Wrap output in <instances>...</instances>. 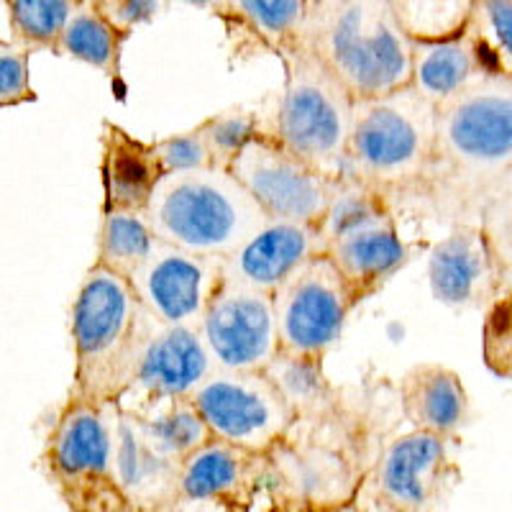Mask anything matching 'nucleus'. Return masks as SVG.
<instances>
[{
  "label": "nucleus",
  "mask_w": 512,
  "mask_h": 512,
  "mask_svg": "<svg viewBox=\"0 0 512 512\" xmlns=\"http://www.w3.org/2000/svg\"><path fill=\"white\" fill-rule=\"evenodd\" d=\"M512 195V77H487L438 105L423 203L438 221L482 223Z\"/></svg>",
  "instance_id": "obj_1"
},
{
  "label": "nucleus",
  "mask_w": 512,
  "mask_h": 512,
  "mask_svg": "<svg viewBox=\"0 0 512 512\" xmlns=\"http://www.w3.org/2000/svg\"><path fill=\"white\" fill-rule=\"evenodd\" d=\"M438 105L413 85L354 100L346 175L377 187L390 200L423 198L433 146Z\"/></svg>",
  "instance_id": "obj_2"
},
{
  "label": "nucleus",
  "mask_w": 512,
  "mask_h": 512,
  "mask_svg": "<svg viewBox=\"0 0 512 512\" xmlns=\"http://www.w3.org/2000/svg\"><path fill=\"white\" fill-rule=\"evenodd\" d=\"M300 39L356 98L410 85L413 39L402 29L390 0L310 3Z\"/></svg>",
  "instance_id": "obj_3"
},
{
  "label": "nucleus",
  "mask_w": 512,
  "mask_h": 512,
  "mask_svg": "<svg viewBox=\"0 0 512 512\" xmlns=\"http://www.w3.org/2000/svg\"><path fill=\"white\" fill-rule=\"evenodd\" d=\"M149 308L131 280L95 262L72 305L75 384L93 402H118L134 377Z\"/></svg>",
  "instance_id": "obj_4"
},
{
  "label": "nucleus",
  "mask_w": 512,
  "mask_h": 512,
  "mask_svg": "<svg viewBox=\"0 0 512 512\" xmlns=\"http://www.w3.org/2000/svg\"><path fill=\"white\" fill-rule=\"evenodd\" d=\"M144 213L157 239L221 259L269 221L244 182L223 167L162 175Z\"/></svg>",
  "instance_id": "obj_5"
},
{
  "label": "nucleus",
  "mask_w": 512,
  "mask_h": 512,
  "mask_svg": "<svg viewBox=\"0 0 512 512\" xmlns=\"http://www.w3.org/2000/svg\"><path fill=\"white\" fill-rule=\"evenodd\" d=\"M277 510L351 507L372 461H364V431L356 410L326 420H295L269 451Z\"/></svg>",
  "instance_id": "obj_6"
},
{
  "label": "nucleus",
  "mask_w": 512,
  "mask_h": 512,
  "mask_svg": "<svg viewBox=\"0 0 512 512\" xmlns=\"http://www.w3.org/2000/svg\"><path fill=\"white\" fill-rule=\"evenodd\" d=\"M277 59L285 67V90L272 134L323 175L344 177L356 95L300 36Z\"/></svg>",
  "instance_id": "obj_7"
},
{
  "label": "nucleus",
  "mask_w": 512,
  "mask_h": 512,
  "mask_svg": "<svg viewBox=\"0 0 512 512\" xmlns=\"http://www.w3.org/2000/svg\"><path fill=\"white\" fill-rule=\"evenodd\" d=\"M113 413L116 402H93L72 392L49 431L41 464L70 510H131L116 479Z\"/></svg>",
  "instance_id": "obj_8"
},
{
  "label": "nucleus",
  "mask_w": 512,
  "mask_h": 512,
  "mask_svg": "<svg viewBox=\"0 0 512 512\" xmlns=\"http://www.w3.org/2000/svg\"><path fill=\"white\" fill-rule=\"evenodd\" d=\"M448 443L451 438L418 428L392 438L369 464L351 510L420 512L443 505L461 482Z\"/></svg>",
  "instance_id": "obj_9"
},
{
  "label": "nucleus",
  "mask_w": 512,
  "mask_h": 512,
  "mask_svg": "<svg viewBox=\"0 0 512 512\" xmlns=\"http://www.w3.org/2000/svg\"><path fill=\"white\" fill-rule=\"evenodd\" d=\"M274 297L280 351L305 356H323L338 344L346 320L356 308L344 274L326 251L310 256L282 282Z\"/></svg>",
  "instance_id": "obj_10"
},
{
  "label": "nucleus",
  "mask_w": 512,
  "mask_h": 512,
  "mask_svg": "<svg viewBox=\"0 0 512 512\" xmlns=\"http://www.w3.org/2000/svg\"><path fill=\"white\" fill-rule=\"evenodd\" d=\"M192 400L213 436L262 454H269L295 423L267 369H216L192 392Z\"/></svg>",
  "instance_id": "obj_11"
},
{
  "label": "nucleus",
  "mask_w": 512,
  "mask_h": 512,
  "mask_svg": "<svg viewBox=\"0 0 512 512\" xmlns=\"http://www.w3.org/2000/svg\"><path fill=\"white\" fill-rule=\"evenodd\" d=\"M246 190L277 221L318 226L328 208L336 180L287 149L272 131H259L228 167Z\"/></svg>",
  "instance_id": "obj_12"
},
{
  "label": "nucleus",
  "mask_w": 512,
  "mask_h": 512,
  "mask_svg": "<svg viewBox=\"0 0 512 512\" xmlns=\"http://www.w3.org/2000/svg\"><path fill=\"white\" fill-rule=\"evenodd\" d=\"M218 510H277L272 459L239 443L210 438L180 469V507Z\"/></svg>",
  "instance_id": "obj_13"
},
{
  "label": "nucleus",
  "mask_w": 512,
  "mask_h": 512,
  "mask_svg": "<svg viewBox=\"0 0 512 512\" xmlns=\"http://www.w3.org/2000/svg\"><path fill=\"white\" fill-rule=\"evenodd\" d=\"M200 333L218 369H267L282 349L272 292L231 277L223 280L205 310Z\"/></svg>",
  "instance_id": "obj_14"
},
{
  "label": "nucleus",
  "mask_w": 512,
  "mask_h": 512,
  "mask_svg": "<svg viewBox=\"0 0 512 512\" xmlns=\"http://www.w3.org/2000/svg\"><path fill=\"white\" fill-rule=\"evenodd\" d=\"M216 369L200 328L175 326L149 310L134 377L116 405L136 413L159 397H192Z\"/></svg>",
  "instance_id": "obj_15"
},
{
  "label": "nucleus",
  "mask_w": 512,
  "mask_h": 512,
  "mask_svg": "<svg viewBox=\"0 0 512 512\" xmlns=\"http://www.w3.org/2000/svg\"><path fill=\"white\" fill-rule=\"evenodd\" d=\"M226 280L221 256L195 254L157 239L152 254L131 277L141 303L175 326L200 328L208 305Z\"/></svg>",
  "instance_id": "obj_16"
},
{
  "label": "nucleus",
  "mask_w": 512,
  "mask_h": 512,
  "mask_svg": "<svg viewBox=\"0 0 512 512\" xmlns=\"http://www.w3.org/2000/svg\"><path fill=\"white\" fill-rule=\"evenodd\" d=\"M428 282L448 308L487 310L502 295V274L482 223H454L431 249Z\"/></svg>",
  "instance_id": "obj_17"
},
{
  "label": "nucleus",
  "mask_w": 512,
  "mask_h": 512,
  "mask_svg": "<svg viewBox=\"0 0 512 512\" xmlns=\"http://www.w3.org/2000/svg\"><path fill=\"white\" fill-rule=\"evenodd\" d=\"M323 251L315 223L269 218L256 233L223 259L226 277L274 292L310 256Z\"/></svg>",
  "instance_id": "obj_18"
},
{
  "label": "nucleus",
  "mask_w": 512,
  "mask_h": 512,
  "mask_svg": "<svg viewBox=\"0 0 512 512\" xmlns=\"http://www.w3.org/2000/svg\"><path fill=\"white\" fill-rule=\"evenodd\" d=\"M116 479L131 510H169L180 507L182 464L154 451L136 428L134 418L116 405Z\"/></svg>",
  "instance_id": "obj_19"
},
{
  "label": "nucleus",
  "mask_w": 512,
  "mask_h": 512,
  "mask_svg": "<svg viewBox=\"0 0 512 512\" xmlns=\"http://www.w3.org/2000/svg\"><path fill=\"white\" fill-rule=\"evenodd\" d=\"M326 254L349 282L356 305L377 295L408 262V246L400 239L395 218L338 236L326 246Z\"/></svg>",
  "instance_id": "obj_20"
},
{
  "label": "nucleus",
  "mask_w": 512,
  "mask_h": 512,
  "mask_svg": "<svg viewBox=\"0 0 512 512\" xmlns=\"http://www.w3.org/2000/svg\"><path fill=\"white\" fill-rule=\"evenodd\" d=\"M100 146L103 210H146L164 175L154 146L134 139L111 121L103 123Z\"/></svg>",
  "instance_id": "obj_21"
},
{
  "label": "nucleus",
  "mask_w": 512,
  "mask_h": 512,
  "mask_svg": "<svg viewBox=\"0 0 512 512\" xmlns=\"http://www.w3.org/2000/svg\"><path fill=\"white\" fill-rule=\"evenodd\" d=\"M400 408L418 431L456 438L469 420V395L456 372L441 364H418L400 379Z\"/></svg>",
  "instance_id": "obj_22"
},
{
  "label": "nucleus",
  "mask_w": 512,
  "mask_h": 512,
  "mask_svg": "<svg viewBox=\"0 0 512 512\" xmlns=\"http://www.w3.org/2000/svg\"><path fill=\"white\" fill-rule=\"evenodd\" d=\"M487 77L477 49L464 31L446 39H413L410 85L436 105L446 103Z\"/></svg>",
  "instance_id": "obj_23"
},
{
  "label": "nucleus",
  "mask_w": 512,
  "mask_h": 512,
  "mask_svg": "<svg viewBox=\"0 0 512 512\" xmlns=\"http://www.w3.org/2000/svg\"><path fill=\"white\" fill-rule=\"evenodd\" d=\"M213 16L221 18L233 47L277 57L303 31L308 0H223Z\"/></svg>",
  "instance_id": "obj_24"
},
{
  "label": "nucleus",
  "mask_w": 512,
  "mask_h": 512,
  "mask_svg": "<svg viewBox=\"0 0 512 512\" xmlns=\"http://www.w3.org/2000/svg\"><path fill=\"white\" fill-rule=\"evenodd\" d=\"M295 420H326L349 408L344 392L328 379L323 356L280 351L267 367Z\"/></svg>",
  "instance_id": "obj_25"
},
{
  "label": "nucleus",
  "mask_w": 512,
  "mask_h": 512,
  "mask_svg": "<svg viewBox=\"0 0 512 512\" xmlns=\"http://www.w3.org/2000/svg\"><path fill=\"white\" fill-rule=\"evenodd\" d=\"M128 415L134 418L144 441L177 464L213 438L192 397H159Z\"/></svg>",
  "instance_id": "obj_26"
},
{
  "label": "nucleus",
  "mask_w": 512,
  "mask_h": 512,
  "mask_svg": "<svg viewBox=\"0 0 512 512\" xmlns=\"http://www.w3.org/2000/svg\"><path fill=\"white\" fill-rule=\"evenodd\" d=\"M126 39L128 36L118 31L98 8L80 0L67 26H64L57 54L90 64L98 72H103L105 77H118L121 75Z\"/></svg>",
  "instance_id": "obj_27"
},
{
  "label": "nucleus",
  "mask_w": 512,
  "mask_h": 512,
  "mask_svg": "<svg viewBox=\"0 0 512 512\" xmlns=\"http://www.w3.org/2000/svg\"><path fill=\"white\" fill-rule=\"evenodd\" d=\"M390 218H395L392 200L382 195L377 187L367 185L354 175L338 177L326 213L318 223L323 251L338 236H346V233L359 231V228L377 226V223L390 221Z\"/></svg>",
  "instance_id": "obj_28"
},
{
  "label": "nucleus",
  "mask_w": 512,
  "mask_h": 512,
  "mask_svg": "<svg viewBox=\"0 0 512 512\" xmlns=\"http://www.w3.org/2000/svg\"><path fill=\"white\" fill-rule=\"evenodd\" d=\"M157 233L144 210H103L95 262L131 280L149 259Z\"/></svg>",
  "instance_id": "obj_29"
},
{
  "label": "nucleus",
  "mask_w": 512,
  "mask_h": 512,
  "mask_svg": "<svg viewBox=\"0 0 512 512\" xmlns=\"http://www.w3.org/2000/svg\"><path fill=\"white\" fill-rule=\"evenodd\" d=\"M461 31L489 77H512V0H474Z\"/></svg>",
  "instance_id": "obj_30"
},
{
  "label": "nucleus",
  "mask_w": 512,
  "mask_h": 512,
  "mask_svg": "<svg viewBox=\"0 0 512 512\" xmlns=\"http://www.w3.org/2000/svg\"><path fill=\"white\" fill-rule=\"evenodd\" d=\"M80 0H3L13 39L34 52L57 54L62 31Z\"/></svg>",
  "instance_id": "obj_31"
},
{
  "label": "nucleus",
  "mask_w": 512,
  "mask_h": 512,
  "mask_svg": "<svg viewBox=\"0 0 512 512\" xmlns=\"http://www.w3.org/2000/svg\"><path fill=\"white\" fill-rule=\"evenodd\" d=\"M410 39H446L464 29L474 0H390Z\"/></svg>",
  "instance_id": "obj_32"
},
{
  "label": "nucleus",
  "mask_w": 512,
  "mask_h": 512,
  "mask_svg": "<svg viewBox=\"0 0 512 512\" xmlns=\"http://www.w3.org/2000/svg\"><path fill=\"white\" fill-rule=\"evenodd\" d=\"M198 128L203 131L213 167L223 169L231 167L233 159L241 154V149L262 131L254 113L244 111V108H231V111L216 113L213 118L200 123Z\"/></svg>",
  "instance_id": "obj_33"
},
{
  "label": "nucleus",
  "mask_w": 512,
  "mask_h": 512,
  "mask_svg": "<svg viewBox=\"0 0 512 512\" xmlns=\"http://www.w3.org/2000/svg\"><path fill=\"white\" fill-rule=\"evenodd\" d=\"M482 338L487 367L500 377H512V290L487 308Z\"/></svg>",
  "instance_id": "obj_34"
},
{
  "label": "nucleus",
  "mask_w": 512,
  "mask_h": 512,
  "mask_svg": "<svg viewBox=\"0 0 512 512\" xmlns=\"http://www.w3.org/2000/svg\"><path fill=\"white\" fill-rule=\"evenodd\" d=\"M34 49L24 41L13 39L0 44V105L16 108L36 100L34 88L29 80V59Z\"/></svg>",
  "instance_id": "obj_35"
},
{
  "label": "nucleus",
  "mask_w": 512,
  "mask_h": 512,
  "mask_svg": "<svg viewBox=\"0 0 512 512\" xmlns=\"http://www.w3.org/2000/svg\"><path fill=\"white\" fill-rule=\"evenodd\" d=\"M152 146L164 175H169V172H187V169L213 167L208 144H205L203 131L198 126L192 128V131H185V134L152 141Z\"/></svg>",
  "instance_id": "obj_36"
},
{
  "label": "nucleus",
  "mask_w": 512,
  "mask_h": 512,
  "mask_svg": "<svg viewBox=\"0 0 512 512\" xmlns=\"http://www.w3.org/2000/svg\"><path fill=\"white\" fill-rule=\"evenodd\" d=\"M502 274V292L512 290V195L489 205L482 216Z\"/></svg>",
  "instance_id": "obj_37"
},
{
  "label": "nucleus",
  "mask_w": 512,
  "mask_h": 512,
  "mask_svg": "<svg viewBox=\"0 0 512 512\" xmlns=\"http://www.w3.org/2000/svg\"><path fill=\"white\" fill-rule=\"evenodd\" d=\"M85 3L98 8L126 36L134 34L139 26L152 24L167 6V0H85Z\"/></svg>",
  "instance_id": "obj_38"
},
{
  "label": "nucleus",
  "mask_w": 512,
  "mask_h": 512,
  "mask_svg": "<svg viewBox=\"0 0 512 512\" xmlns=\"http://www.w3.org/2000/svg\"><path fill=\"white\" fill-rule=\"evenodd\" d=\"M182 3H187V6H192V8H203V11L216 13L218 8H221L223 0H182Z\"/></svg>",
  "instance_id": "obj_39"
},
{
  "label": "nucleus",
  "mask_w": 512,
  "mask_h": 512,
  "mask_svg": "<svg viewBox=\"0 0 512 512\" xmlns=\"http://www.w3.org/2000/svg\"><path fill=\"white\" fill-rule=\"evenodd\" d=\"M310 3H318V0H308V6H310Z\"/></svg>",
  "instance_id": "obj_40"
}]
</instances>
